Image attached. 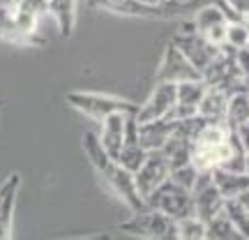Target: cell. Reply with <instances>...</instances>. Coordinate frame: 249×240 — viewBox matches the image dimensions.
Returning <instances> with one entry per match:
<instances>
[{
  "instance_id": "cell-1",
  "label": "cell",
  "mask_w": 249,
  "mask_h": 240,
  "mask_svg": "<svg viewBox=\"0 0 249 240\" xmlns=\"http://www.w3.org/2000/svg\"><path fill=\"white\" fill-rule=\"evenodd\" d=\"M118 231L136 236V238H152V240H164V238H176V220L169 215L155 210L150 205H145L141 210L132 213V217L118 226Z\"/></svg>"
},
{
  "instance_id": "cell-2",
  "label": "cell",
  "mask_w": 249,
  "mask_h": 240,
  "mask_svg": "<svg viewBox=\"0 0 249 240\" xmlns=\"http://www.w3.org/2000/svg\"><path fill=\"white\" fill-rule=\"evenodd\" d=\"M67 104L76 109L79 113L88 116L95 123H102L107 116L116 113V111H129L136 113L139 104L127 102L123 97H113V95H102V92H70L67 95Z\"/></svg>"
},
{
  "instance_id": "cell-3",
  "label": "cell",
  "mask_w": 249,
  "mask_h": 240,
  "mask_svg": "<svg viewBox=\"0 0 249 240\" xmlns=\"http://www.w3.org/2000/svg\"><path fill=\"white\" fill-rule=\"evenodd\" d=\"M145 205L169 215L176 222L187 217V215H194V196H192V192L176 185L171 178H166L155 192L145 196Z\"/></svg>"
},
{
  "instance_id": "cell-4",
  "label": "cell",
  "mask_w": 249,
  "mask_h": 240,
  "mask_svg": "<svg viewBox=\"0 0 249 240\" xmlns=\"http://www.w3.org/2000/svg\"><path fill=\"white\" fill-rule=\"evenodd\" d=\"M173 44L178 46L180 51L187 55V60L194 65L196 70L203 74L205 67L210 65V62L217 58V54H219V49L222 46H214L213 42H208L201 33H196L194 30V23H192V18H189V23H187V28H182V30H178V35L171 39Z\"/></svg>"
},
{
  "instance_id": "cell-5",
  "label": "cell",
  "mask_w": 249,
  "mask_h": 240,
  "mask_svg": "<svg viewBox=\"0 0 249 240\" xmlns=\"http://www.w3.org/2000/svg\"><path fill=\"white\" fill-rule=\"evenodd\" d=\"M99 183H102V187L107 189L108 194H113L120 203L127 205L129 213H136V210L145 208V199L141 196L139 187H136L134 173L129 169H124L123 164H118L116 162V164L111 166V171H108Z\"/></svg>"
},
{
  "instance_id": "cell-6",
  "label": "cell",
  "mask_w": 249,
  "mask_h": 240,
  "mask_svg": "<svg viewBox=\"0 0 249 240\" xmlns=\"http://www.w3.org/2000/svg\"><path fill=\"white\" fill-rule=\"evenodd\" d=\"M176 107V83H166V81H155V88L148 95V99L139 104L136 109V123H150V120H160V118H169V113Z\"/></svg>"
},
{
  "instance_id": "cell-7",
  "label": "cell",
  "mask_w": 249,
  "mask_h": 240,
  "mask_svg": "<svg viewBox=\"0 0 249 240\" xmlns=\"http://www.w3.org/2000/svg\"><path fill=\"white\" fill-rule=\"evenodd\" d=\"M189 79H203V74L187 60V55L180 51L178 46L173 44V42H169L166 49H164V55H161V60H160L155 81L180 83V81H189Z\"/></svg>"
},
{
  "instance_id": "cell-8",
  "label": "cell",
  "mask_w": 249,
  "mask_h": 240,
  "mask_svg": "<svg viewBox=\"0 0 249 240\" xmlns=\"http://www.w3.org/2000/svg\"><path fill=\"white\" fill-rule=\"evenodd\" d=\"M169 173H171V164L166 160V155L161 150H148V157L143 160L139 169L134 171V180H136V187H139L143 199L150 192H155L164 180L169 178Z\"/></svg>"
},
{
  "instance_id": "cell-9",
  "label": "cell",
  "mask_w": 249,
  "mask_h": 240,
  "mask_svg": "<svg viewBox=\"0 0 249 240\" xmlns=\"http://www.w3.org/2000/svg\"><path fill=\"white\" fill-rule=\"evenodd\" d=\"M205 90H208V83L203 79H189L176 83V107L169 113V118L185 120V118L196 116L198 102H201Z\"/></svg>"
},
{
  "instance_id": "cell-10",
  "label": "cell",
  "mask_w": 249,
  "mask_h": 240,
  "mask_svg": "<svg viewBox=\"0 0 249 240\" xmlns=\"http://www.w3.org/2000/svg\"><path fill=\"white\" fill-rule=\"evenodd\" d=\"M132 116L129 111H116V113H111L107 116L102 123H99V141L104 146V150L118 160V155L123 150V143H124V129H127V118Z\"/></svg>"
},
{
  "instance_id": "cell-11",
  "label": "cell",
  "mask_w": 249,
  "mask_h": 240,
  "mask_svg": "<svg viewBox=\"0 0 249 240\" xmlns=\"http://www.w3.org/2000/svg\"><path fill=\"white\" fill-rule=\"evenodd\" d=\"M2 185H5V189H2V196H0V240H9L14 236V208H17L21 176L12 173Z\"/></svg>"
},
{
  "instance_id": "cell-12",
  "label": "cell",
  "mask_w": 249,
  "mask_h": 240,
  "mask_svg": "<svg viewBox=\"0 0 249 240\" xmlns=\"http://www.w3.org/2000/svg\"><path fill=\"white\" fill-rule=\"evenodd\" d=\"M178 127V120L173 118H160L150 123H139V139L148 150H160L164 143L169 141Z\"/></svg>"
},
{
  "instance_id": "cell-13",
  "label": "cell",
  "mask_w": 249,
  "mask_h": 240,
  "mask_svg": "<svg viewBox=\"0 0 249 240\" xmlns=\"http://www.w3.org/2000/svg\"><path fill=\"white\" fill-rule=\"evenodd\" d=\"M226 104H229V92L222 88H214V86H208V90L203 92V97L198 102L196 113L203 120H210V123H224Z\"/></svg>"
},
{
  "instance_id": "cell-14",
  "label": "cell",
  "mask_w": 249,
  "mask_h": 240,
  "mask_svg": "<svg viewBox=\"0 0 249 240\" xmlns=\"http://www.w3.org/2000/svg\"><path fill=\"white\" fill-rule=\"evenodd\" d=\"M83 150H86V157L90 160L92 169H95L97 180L104 178L108 171H111V166L116 164V160L104 150V146H102V141H99L97 132H86L83 134Z\"/></svg>"
},
{
  "instance_id": "cell-15",
  "label": "cell",
  "mask_w": 249,
  "mask_h": 240,
  "mask_svg": "<svg viewBox=\"0 0 249 240\" xmlns=\"http://www.w3.org/2000/svg\"><path fill=\"white\" fill-rule=\"evenodd\" d=\"M76 2L79 0H49V17L55 21L58 33L70 37L76 23Z\"/></svg>"
},
{
  "instance_id": "cell-16",
  "label": "cell",
  "mask_w": 249,
  "mask_h": 240,
  "mask_svg": "<svg viewBox=\"0 0 249 240\" xmlns=\"http://www.w3.org/2000/svg\"><path fill=\"white\" fill-rule=\"evenodd\" d=\"M213 180L224 199H235L245 189H249V173H233V171L226 169H214Z\"/></svg>"
},
{
  "instance_id": "cell-17",
  "label": "cell",
  "mask_w": 249,
  "mask_h": 240,
  "mask_svg": "<svg viewBox=\"0 0 249 240\" xmlns=\"http://www.w3.org/2000/svg\"><path fill=\"white\" fill-rule=\"evenodd\" d=\"M245 120H249V90H235V92L229 95L224 123H226L229 129H235Z\"/></svg>"
},
{
  "instance_id": "cell-18",
  "label": "cell",
  "mask_w": 249,
  "mask_h": 240,
  "mask_svg": "<svg viewBox=\"0 0 249 240\" xmlns=\"http://www.w3.org/2000/svg\"><path fill=\"white\" fill-rule=\"evenodd\" d=\"M192 23H194V30L196 33H201V35H205L208 30L213 26H219V23H229L226 21V17H224L222 7L217 5V0L214 2H208V5H203V7H198L192 14Z\"/></svg>"
},
{
  "instance_id": "cell-19",
  "label": "cell",
  "mask_w": 249,
  "mask_h": 240,
  "mask_svg": "<svg viewBox=\"0 0 249 240\" xmlns=\"http://www.w3.org/2000/svg\"><path fill=\"white\" fill-rule=\"evenodd\" d=\"M205 238L210 240H233V238H240L238 229L233 226V222L229 220V215L224 213H217L214 217H210L205 222Z\"/></svg>"
},
{
  "instance_id": "cell-20",
  "label": "cell",
  "mask_w": 249,
  "mask_h": 240,
  "mask_svg": "<svg viewBox=\"0 0 249 240\" xmlns=\"http://www.w3.org/2000/svg\"><path fill=\"white\" fill-rule=\"evenodd\" d=\"M229 134H231V129L226 127V123H210V120H205L194 136V146H219V143H224L229 139Z\"/></svg>"
},
{
  "instance_id": "cell-21",
  "label": "cell",
  "mask_w": 249,
  "mask_h": 240,
  "mask_svg": "<svg viewBox=\"0 0 249 240\" xmlns=\"http://www.w3.org/2000/svg\"><path fill=\"white\" fill-rule=\"evenodd\" d=\"M178 240H205V222L198 215H187L176 222Z\"/></svg>"
},
{
  "instance_id": "cell-22",
  "label": "cell",
  "mask_w": 249,
  "mask_h": 240,
  "mask_svg": "<svg viewBox=\"0 0 249 240\" xmlns=\"http://www.w3.org/2000/svg\"><path fill=\"white\" fill-rule=\"evenodd\" d=\"M224 213L229 215L233 226L238 229L240 238H249V213L245 210V205L238 199H226L224 201Z\"/></svg>"
},
{
  "instance_id": "cell-23",
  "label": "cell",
  "mask_w": 249,
  "mask_h": 240,
  "mask_svg": "<svg viewBox=\"0 0 249 240\" xmlns=\"http://www.w3.org/2000/svg\"><path fill=\"white\" fill-rule=\"evenodd\" d=\"M0 39L14 42V44H26L23 35L18 33L17 18H14V7H0Z\"/></svg>"
},
{
  "instance_id": "cell-24",
  "label": "cell",
  "mask_w": 249,
  "mask_h": 240,
  "mask_svg": "<svg viewBox=\"0 0 249 240\" xmlns=\"http://www.w3.org/2000/svg\"><path fill=\"white\" fill-rule=\"evenodd\" d=\"M226 46L231 49H247L249 46V26L242 23V21H235V23H229L226 26Z\"/></svg>"
},
{
  "instance_id": "cell-25",
  "label": "cell",
  "mask_w": 249,
  "mask_h": 240,
  "mask_svg": "<svg viewBox=\"0 0 249 240\" xmlns=\"http://www.w3.org/2000/svg\"><path fill=\"white\" fill-rule=\"evenodd\" d=\"M169 178L176 183V185L185 187V189H194L196 185V178H198V171H196V166L192 164V162H187V164H182V166H176V169H171Z\"/></svg>"
},
{
  "instance_id": "cell-26",
  "label": "cell",
  "mask_w": 249,
  "mask_h": 240,
  "mask_svg": "<svg viewBox=\"0 0 249 240\" xmlns=\"http://www.w3.org/2000/svg\"><path fill=\"white\" fill-rule=\"evenodd\" d=\"M235 62H238V70H240V74L245 76V81L249 83V46L235 51Z\"/></svg>"
},
{
  "instance_id": "cell-27",
  "label": "cell",
  "mask_w": 249,
  "mask_h": 240,
  "mask_svg": "<svg viewBox=\"0 0 249 240\" xmlns=\"http://www.w3.org/2000/svg\"><path fill=\"white\" fill-rule=\"evenodd\" d=\"M231 132L238 136V141H240L242 146H245V150L249 152V120H245L242 125H238V127H235V129H231Z\"/></svg>"
},
{
  "instance_id": "cell-28",
  "label": "cell",
  "mask_w": 249,
  "mask_h": 240,
  "mask_svg": "<svg viewBox=\"0 0 249 240\" xmlns=\"http://www.w3.org/2000/svg\"><path fill=\"white\" fill-rule=\"evenodd\" d=\"M235 199H238V201H240V203L245 205V210L249 213V189H245V192H242L240 196H235Z\"/></svg>"
},
{
  "instance_id": "cell-29",
  "label": "cell",
  "mask_w": 249,
  "mask_h": 240,
  "mask_svg": "<svg viewBox=\"0 0 249 240\" xmlns=\"http://www.w3.org/2000/svg\"><path fill=\"white\" fill-rule=\"evenodd\" d=\"M18 0H0V7H17Z\"/></svg>"
},
{
  "instance_id": "cell-30",
  "label": "cell",
  "mask_w": 249,
  "mask_h": 240,
  "mask_svg": "<svg viewBox=\"0 0 249 240\" xmlns=\"http://www.w3.org/2000/svg\"><path fill=\"white\" fill-rule=\"evenodd\" d=\"M136 2H141V5H161L164 0H136Z\"/></svg>"
},
{
  "instance_id": "cell-31",
  "label": "cell",
  "mask_w": 249,
  "mask_h": 240,
  "mask_svg": "<svg viewBox=\"0 0 249 240\" xmlns=\"http://www.w3.org/2000/svg\"><path fill=\"white\" fill-rule=\"evenodd\" d=\"M245 173H249V152H247V157H245Z\"/></svg>"
}]
</instances>
